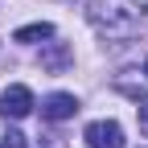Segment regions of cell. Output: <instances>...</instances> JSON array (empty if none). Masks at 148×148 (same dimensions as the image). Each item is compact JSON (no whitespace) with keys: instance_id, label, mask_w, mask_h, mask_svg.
I'll return each instance as SVG.
<instances>
[{"instance_id":"cell-1","label":"cell","mask_w":148,"mask_h":148,"mask_svg":"<svg viewBox=\"0 0 148 148\" xmlns=\"http://www.w3.org/2000/svg\"><path fill=\"white\" fill-rule=\"evenodd\" d=\"M86 16L103 37H132L148 16V0H90Z\"/></svg>"},{"instance_id":"cell-2","label":"cell","mask_w":148,"mask_h":148,"mask_svg":"<svg viewBox=\"0 0 148 148\" xmlns=\"http://www.w3.org/2000/svg\"><path fill=\"white\" fill-rule=\"evenodd\" d=\"M82 140H86V148H123V127L115 119H95V123H86Z\"/></svg>"},{"instance_id":"cell-3","label":"cell","mask_w":148,"mask_h":148,"mask_svg":"<svg viewBox=\"0 0 148 148\" xmlns=\"http://www.w3.org/2000/svg\"><path fill=\"white\" fill-rule=\"evenodd\" d=\"M33 107H37V103H33V90L21 86V82L8 86L4 95H0V115H4V119H25Z\"/></svg>"},{"instance_id":"cell-4","label":"cell","mask_w":148,"mask_h":148,"mask_svg":"<svg viewBox=\"0 0 148 148\" xmlns=\"http://www.w3.org/2000/svg\"><path fill=\"white\" fill-rule=\"evenodd\" d=\"M74 111H78V99L66 95V90H53V95H45V99H41V115H45V119H53V123L70 119Z\"/></svg>"},{"instance_id":"cell-5","label":"cell","mask_w":148,"mask_h":148,"mask_svg":"<svg viewBox=\"0 0 148 148\" xmlns=\"http://www.w3.org/2000/svg\"><path fill=\"white\" fill-rule=\"evenodd\" d=\"M41 66L45 70H66L70 66V45L66 41H49V49H41Z\"/></svg>"},{"instance_id":"cell-6","label":"cell","mask_w":148,"mask_h":148,"mask_svg":"<svg viewBox=\"0 0 148 148\" xmlns=\"http://www.w3.org/2000/svg\"><path fill=\"white\" fill-rule=\"evenodd\" d=\"M16 41H25V45H33V41H45V37H53V25L49 21H37V25H21L12 33Z\"/></svg>"},{"instance_id":"cell-7","label":"cell","mask_w":148,"mask_h":148,"mask_svg":"<svg viewBox=\"0 0 148 148\" xmlns=\"http://www.w3.org/2000/svg\"><path fill=\"white\" fill-rule=\"evenodd\" d=\"M0 148H25V136L21 132H4L0 136Z\"/></svg>"},{"instance_id":"cell-8","label":"cell","mask_w":148,"mask_h":148,"mask_svg":"<svg viewBox=\"0 0 148 148\" xmlns=\"http://www.w3.org/2000/svg\"><path fill=\"white\" fill-rule=\"evenodd\" d=\"M140 132H148V103L140 107Z\"/></svg>"},{"instance_id":"cell-9","label":"cell","mask_w":148,"mask_h":148,"mask_svg":"<svg viewBox=\"0 0 148 148\" xmlns=\"http://www.w3.org/2000/svg\"><path fill=\"white\" fill-rule=\"evenodd\" d=\"M144 74H148V62H144Z\"/></svg>"}]
</instances>
